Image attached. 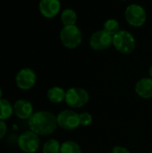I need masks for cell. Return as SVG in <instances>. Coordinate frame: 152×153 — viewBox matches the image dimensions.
Instances as JSON below:
<instances>
[{
    "mask_svg": "<svg viewBox=\"0 0 152 153\" xmlns=\"http://www.w3.org/2000/svg\"><path fill=\"white\" fill-rule=\"evenodd\" d=\"M30 131L38 135L47 136L53 134L57 128L56 116L47 110L34 112L29 118Z\"/></svg>",
    "mask_w": 152,
    "mask_h": 153,
    "instance_id": "6da1fadb",
    "label": "cell"
},
{
    "mask_svg": "<svg viewBox=\"0 0 152 153\" xmlns=\"http://www.w3.org/2000/svg\"><path fill=\"white\" fill-rule=\"evenodd\" d=\"M113 46L121 54L129 55L136 48V40L130 31L120 30L113 35Z\"/></svg>",
    "mask_w": 152,
    "mask_h": 153,
    "instance_id": "7a4b0ae2",
    "label": "cell"
},
{
    "mask_svg": "<svg viewBox=\"0 0 152 153\" xmlns=\"http://www.w3.org/2000/svg\"><path fill=\"white\" fill-rule=\"evenodd\" d=\"M59 37L63 46L68 49H74L82 42V30L76 25L64 26L60 31Z\"/></svg>",
    "mask_w": 152,
    "mask_h": 153,
    "instance_id": "3957f363",
    "label": "cell"
},
{
    "mask_svg": "<svg viewBox=\"0 0 152 153\" xmlns=\"http://www.w3.org/2000/svg\"><path fill=\"white\" fill-rule=\"evenodd\" d=\"M90 100L89 92L80 87L69 88L65 92V103L72 108H81Z\"/></svg>",
    "mask_w": 152,
    "mask_h": 153,
    "instance_id": "277c9868",
    "label": "cell"
},
{
    "mask_svg": "<svg viewBox=\"0 0 152 153\" xmlns=\"http://www.w3.org/2000/svg\"><path fill=\"white\" fill-rule=\"evenodd\" d=\"M125 17L129 25L139 28L146 22L147 13L142 5L138 4H131L125 11Z\"/></svg>",
    "mask_w": 152,
    "mask_h": 153,
    "instance_id": "5b68a950",
    "label": "cell"
},
{
    "mask_svg": "<svg viewBox=\"0 0 152 153\" xmlns=\"http://www.w3.org/2000/svg\"><path fill=\"white\" fill-rule=\"evenodd\" d=\"M57 126L66 131H73L80 126L79 114L71 109L62 110L56 116Z\"/></svg>",
    "mask_w": 152,
    "mask_h": 153,
    "instance_id": "8992f818",
    "label": "cell"
},
{
    "mask_svg": "<svg viewBox=\"0 0 152 153\" xmlns=\"http://www.w3.org/2000/svg\"><path fill=\"white\" fill-rule=\"evenodd\" d=\"M113 45V36L105 31L99 30L93 32L90 38V46L93 50L103 51L109 48Z\"/></svg>",
    "mask_w": 152,
    "mask_h": 153,
    "instance_id": "52a82bcc",
    "label": "cell"
},
{
    "mask_svg": "<svg viewBox=\"0 0 152 153\" xmlns=\"http://www.w3.org/2000/svg\"><path fill=\"white\" fill-rule=\"evenodd\" d=\"M39 135L32 131H26L22 133L18 139V145L24 153L36 152L39 148Z\"/></svg>",
    "mask_w": 152,
    "mask_h": 153,
    "instance_id": "ba28073f",
    "label": "cell"
},
{
    "mask_svg": "<svg viewBox=\"0 0 152 153\" xmlns=\"http://www.w3.org/2000/svg\"><path fill=\"white\" fill-rule=\"evenodd\" d=\"M37 75L30 68H23L18 72L15 77V82L19 89L22 91L30 90L36 83Z\"/></svg>",
    "mask_w": 152,
    "mask_h": 153,
    "instance_id": "9c48e42d",
    "label": "cell"
},
{
    "mask_svg": "<svg viewBox=\"0 0 152 153\" xmlns=\"http://www.w3.org/2000/svg\"><path fill=\"white\" fill-rule=\"evenodd\" d=\"M40 13L48 19L56 17L61 9V3L59 0H40L39 4Z\"/></svg>",
    "mask_w": 152,
    "mask_h": 153,
    "instance_id": "30bf717a",
    "label": "cell"
},
{
    "mask_svg": "<svg viewBox=\"0 0 152 153\" xmlns=\"http://www.w3.org/2000/svg\"><path fill=\"white\" fill-rule=\"evenodd\" d=\"M13 112L20 119H28L32 116L33 106L26 100H18L13 104Z\"/></svg>",
    "mask_w": 152,
    "mask_h": 153,
    "instance_id": "8fae6325",
    "label": "cell"
},
{
    "mask_svg": "<svg viewBox=\"0 0 152 153\" xmlns=\"http://www.w3.org/2000/svg\"><path fill=\"white\" fill-rule=\"evenodd\" d=\"M135 92L137 95L144 100L152 98V79L151 77H145L139 80L135 85Z\"/></svg>",
    "mask_w": 152,
    "mask_h": 153,
    "instance_id": "7c38bea8",
    "label": "cell"
},
{
    "mask_svg": "<svg viewBox=\"0 0 152 153\" xmlns=\"http://www.w3.org/2000/svg\"><path fill=\"white\" fill-rule=\"evenodd\" d=\"M65 92L66 91L63 88L58 87V86H54V87H51L50 89H48V91L47 92V97L50 102L58 104V103L65 101Z\"/></svg>",
    "mask_w": 152,
    "mask_h": 153,
    "instance_id": "4fadbf2b",
    "label": "cell"
},
{
    "mask_svg": "<svg viewBox=\"0 0 152 153\" xmlns=\"http://www.w3.org/2000/svg\"><path fill=\"white\" fill-rule=\"evenodd\" d=\"M60 19H61V22L64 24V26L76 25L77 13L72 8H66L62 12Z\"/></svg>",
    "mask_w": 152,
    "mask_h": 153,
    "instance_id": "5bb4252c",
    "label": "cell"
},
{
    "mask_svg": "<svg viewBox=\"0 0 152 153\" xmlns=\"http://www.w3.org/2000/svg\"><path fill=\"white\" fill-rule=\"evenodd\" d=\"M13 112V106L7 100L0 99V120H5L11 117Z\"/></svg>",
    "mask_w": 152,
    "mask_h": 153,
    "instance_id": "9a60e30c",
    "label": "cell"
},
{
    "mask_svg": "<svg viewBox=\"0 0 152 153\" xmlns=\"http://www.w3.org/2000/svg\"><path fill=\"white\" fill-rule=\"evenodd\" d=\"M60 153H82V149L76 142L65 141L61 144Z\"/></svg>",
    "mask_w": 152,
    "mask_h": 153,
    "instance_id": "2e32d148",
    "label": "cell"
},
{
    "mask_svg": "<svg viewBox=\"0 0 152 153\" xmlns=\"http://www.w3.org/2000/svg\"><path fill=\"white\" fill-rule=\"evenodd\" d=\"M61 144L56 139H49L47 140L42 148L43 153H60Z\"/></svg>",
    "mask_w": 152,
    "mask_h": 153,
    "instance_id": "e0dca14e",
    "label": "cell"
},
{
    "mask_svg": "<svg viewBox=\"0 0 152 153\" xmlns=\"http://www.w3.org/2000/svg\"><path fill=\"white\" fill-rule=\"evenodd\" d=\"M103 30L113 36L120 30V24L116 19H108L103 24Z\"/></svg>",
    "mask_w": 152,
    "mask_h": 153,
    "instance_id": "ac0fdd59",
    "label": "cell"
},
{
    "mask_svg": "<svg viewBox=\"0 0 152 153\" xmlns=\"http://www.w3.org/2000/svg\"><path fill=\"white\" fill-rule=\"evenodd\" d=\"M79 119H80V126H89L91 125L93 121V117L91 114L88 112H82L79 114Z\"/></svg>",
    "mask_w": 152,
    "mask_h": 153,
    "instance_id": "d6986e66",
    "label": "cell"
},
{
    "mask_svg": "<svg viewBox=\"0 0 152 153\" xmlns=\"http://www.w3.org/2000/svg\"><path fill=\"white\" fill-rule=\"evenodd\" d=\"M7 132V126H6V124L3 121V120H0V140L3 139L5 135Z\"/></svg>",
    "mask_w": 152,
    "mask_h": 153,
    "instance_id": "ffe728a7",
    "label": "cell"
},
{
    "mask_svg": "<svg viewBox=\"0 0 152 153\" xmlns=\"http://www.w3.org/2000/svg\"><path fill=\"white\" fill-rule=\"evenodd\" d=\"M110 153H131L128 149L123 146H116L112 149Z\"/></svg>",
    "mask_w": 152,
    "mask_h": 153,
    "instance_id": "44dd1931",
    "label": "cell"
},
{
    "mask_svg": "<svg viewBox=\"0 0 152 153\" xmlns=\"http://www.w3.org/2000/svg\"><path fill=\"white\" fill-rule=\"evenodd\" d=\"M149 75H150V77L152 79V64L150 66V69H149Z\"/></svg>",
    "mask_w": 152,
    "mask_h": 153,
    "instance_id": "7402d4cb",
    "label": "cell"
},
{
    "mask_svg": "<svg viewBox=\"0 0 152 153\" xmlns=\"http://www.w3.org/2000/svg\"><path fill=\"white\" fill-rule=\"evenodd\" d=\"M2 95H3V92H2V90L0 88V99H2Z\"/></svg>",
    "mask_w": 152,
    "mask_h": 153,
    "instance_id": "603a6c76",
    "label": "cell"
},
{
    "mask_svg": "<svg viewBox=\"0 0 152 153\" xmlns=\"http://www.w3.org/2000/svg\"><path fill=\"white\" fill-rule=\"evenodd\" d=\"M120 1H126V0H120Z\"/></svg>",
    "mask_w": 152,
    "mask_h": 153,
    "instance_id": "cb8c5ba5",
    "label": "cell"
},
{
    "mask_svg": "<svg viewBox=\"0 0 152 153\" xmlns=\"http://www.w3.org/2000/svg\"><path fill=\"white\" fill-rule=\"evenodd\" d=\"M151 153H152V151H151Z\"/></svg>",
    "mask_w": 152,
    "mask_h": 153,
    "instance_id": "d4e9b609",
    "label": "cell"
}]
</instances>
